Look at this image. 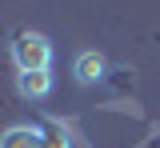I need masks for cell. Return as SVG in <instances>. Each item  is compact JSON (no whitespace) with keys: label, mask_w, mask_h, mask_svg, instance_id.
Segmentation results:
<instances>
[{"label":"cell","mask_w":160,"mask_h":148,"mask_svg":"<svg viewBox=\"0 0 160 148\" xmlns=\"http://www.w3.org/2000/svg\"><path fill=\"white\" fill-rule=\"evenodd\" d=\"M12 64H16V72H48L52 68V40L44 32H20L12 40Z\"/></svg>","instance_id":"obj_1"},{"label":"cell","mask_w":160,"mask_h":148,"mask_svg":"<svg viewBox=\"0 0 160 148\" xmlns=\"http://www.w3.org/2000/svg\"><path fill=\"white\" fill-rule=\"evenodd\" d=\"M72 76H76V84H84V88L100 84V80L108 76V60H104V52H96V48L76 52V60H72Z\"/></svg>","instance_id":"obj_2"},{"label":"cell","mask_w":160,"mask_h":148,"mask_svg":"<svg viewBox=\"0 0 160 148\" xmlns=\"http://www.w3.org/2000/svg\"><path fill=\"white\" fill-rule=\"evenodd\" d=\"M52 88H56L52 68H48V72H20L16 76V92L24 96V100H48Z\"/></svg>","instance_id":"obj_3"},{"label":"cell","mask_w":160,"mask_h":148,"mask_svg":"<svg viewBox=\"0 0 160 148\" xmlns=\"http://www.w3.org/2000/svg\"><path fill=\"white\" fill-rule=\"evenodd\" d=\"M40 144H44V136L32 124H12L0 132V148H40Z\"/></svg>","instance_id":"obj_4"},{"label":"cell","mask_w":160,"mask_h":148,"mask_svg":"<svg viewBox=\"0 0 160 148\" xmlns=\"http://www.w3.org/2000/svg\"><path fill=\"white\" fill-rule=\"evenodd\" d=\"M40 148H72V144H68L64 136H44V144H40Z\"/></svg>","instance_id":"obj_5"}]
</instances>
